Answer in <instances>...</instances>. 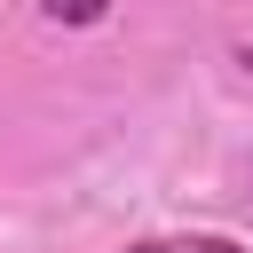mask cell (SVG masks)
<instances>
[{
    "label": "cell",
    "mask_w": 253,
    "mask_h": 253,
    "mask_svg": "<svg viewBox=\"0 0 253 253\" xmlns=\"http://www.w3.org/2000/svg\"><path fill=\"white\" fill-rule=\"evenodd\" d=\"M40 16H47V24L87 32V24H103V16H111V0H40Z\"/></svg>",
    "instance_id": "obj_1"
},
{
    "label": "cell",
    "mask_w": 253,
    "mask_h": 253,
    "mask_svg": "<svg viewBox=\"0 0 253 253\" xmlns=\"http://www.w3.org/2000/svg\"><path fill=\"white\" fill-rule=\"evenodd\" d=\"M182 253H245V245H229V237H190Z\"/></svg>",
    "instance_id": "obj_2"
},
{
    "label": "cell",
    "mask_w": 253,
    "mask_h": 253,
    "mask_svg": "<svg viewBox=\"0 0 253 253\" xmlns=\"http://www.w3.org/2000/svg\"><path fill=\"white\" fill-rule=\"evenodd\" d=\"M126 253H182V245H158V237H142V245H126Z\"/></svg>",
    "instance_id": "obj_3"
}]
</instances>
